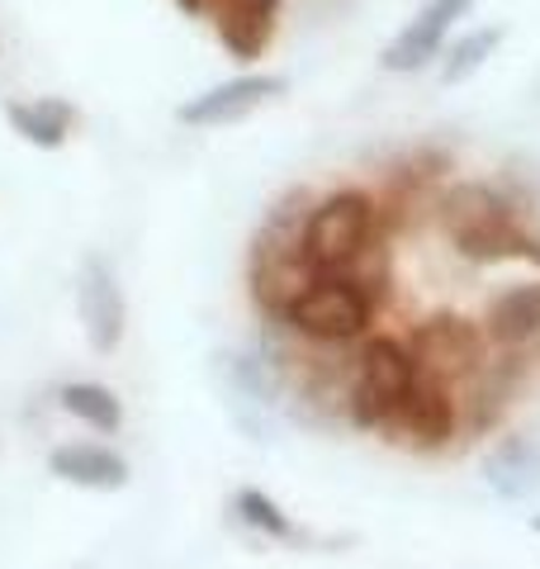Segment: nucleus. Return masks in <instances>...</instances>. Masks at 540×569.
I'll list each match as a JSON object with an SVG mask.
<instances>
[{
	"instance_id": "1",
	"label": "nucleus",
	"mask_w": 540,
	"mask_h": 569,
	"mask_svg": "<svg viewBox=\"0 0 540 569\" xmlns=\"http://www.w3.org/2000/svg\"><path fill=\"white\" fill-rule=\"evenodd\" d=\"M431 219L441 223L460 261L470 266H531L540 271V233L527 223V204L493 181H450L437 194Z\"/></svg>"
},
{
	"instance_id": "2",
	"label": "nucleus",
	"mask_w": 540,
	"mask_h": 569,
	"mask_svg": "<svg viewBox=\"0 0 540 569\" xmlns=\"http://www.w3.org/2000/svg\"><path fill=\"white\" fill-rule=\"evenodd\" d=\"M318 194L313 190H290L270 204L261 233L251 238L247 252V290L251 305L261 309V318L270 323H284L290 309L299 305V295L313 284V266L309 252H303V219H309Z\"/></svg>"
},
{
	"instance_id": "3",
	"label": "nucleus",
	"mask_w": 540,
	"mask_h": 569,
	"mask_svg": "<svg viewBox=\"0 0 540 569\" xmlns=\"http://www.w3.org/2000/svg\"><path fill=\"white\" fill-rule=\"evenodd\" d=\"M384 233H389L384 200L347 186L313 200L309 219H303V252H309L313 276H347L374 242H384Z\"/></svg>"
},
{
	"instance_id": "4",
	"label": "nucleus",
	"mask_w": 540,
	"mask_h": 569,
	"mask_svg": "<svg viewBox=\"0 0 540 569\" xmlns=\"http://www.w3.org/2000/svg\"><path fill=\"white\" fill-rule=\"evenodd\" d=\"M418 376H422V361L412 356L408 342H399V337H366L351 361L347 395H341L347 422L360 427V432H389V422L399 418Z\"/></svg>"
},
{
	"instance_id": "5",
	"label": "nucleus",
	"mask_w": 540,
	"mask_h": 569,
	"mask_svg": "<svg viewBox=\"0 0 540 569\" xmlns=\"http://www.w3.org/2000/svg\"><path fill=\"white\" fill-rule=\"evenodd\" d=\"M374 313H380V295L370 284H360L356 276H313V284L284 318V328L318 347H347L370 332Z\"/></svg>"
},
{
	"instance_id": "6",
	"label": "nucleus",
	"mask_w": 540,
	"mask_h": 569,
	"mask_svg": "<svg viewBox=\"0 0 540 569\" xmlns=\"http://www.w3.org/2000/svg\"><path fill=\"white\" fill-rule=\"evenodd\" d=\"M389 441H408L412 451L422 456H437L446 451L450 441H456L460 432V399H456V385H450L446 376H437V370L422 366L418 385H412V395L403 399L399 418L389 422Z\"/></svg>"
},
{
	"instance_id": "7",
	"label": "nucleus",
	"mask_w": 540,
	"mask_h": 569,
	"mask_svg": "<svg viewBox=\"0 0 540 569\" xmlns=\"http://www.w3.org/2000/svg\"><path fill=\"white\" fill-rule=\"evenodd\" d=\"M470 10L474 0H427V6H418V14L380 48V67L393 77H418V71L437 67L441 48L456 39V29L460 20H470Z\"/></svg>"
},
{
	"instance_id": "8",
	"label": "nucleus",
	"mask_w": 540,
	"mask_h": 569,
	"mask_svg": "<svg viewBox=\"0 0 540 569\" xmlns=\"http://www.w3.org/2000/svg\"><path fill=\"white\" fill-rule=\"evenodd\" d=\"M284 91L290 86L276 71H242V77H228L219 86H209V91L190 96L186 104H176V119L186 129H223V123H242L247 114L276 104Z\"/></svg>"
},
{
	"instance_id": "9",
	"label": "nucleus",
	"mask_w": 540,
	"mask_h": 569,
	"mask_svg": "<svg viewBox=\"0 0 540 569\" xmlns=\"http://www.w3.org/2000/svg\"><path fill=\"white\" fill-rule=\"evenodd\" d=\"M408 347L427 370H437V376H446L450 385L474 380L479 370L493 361L489 356L493 342L483 337V328H474L470 318H460V313H441V318H431V323H422Z\"/></svg>"
},
{
	"instance_id": "10",
	"label": "nucleus",
	"mask_w": 540,
	"mask_h": 569,
	"mask_svg": "<svg viewBox=\"0 0 540 569\" xmlns=\"http://www.w3.org/2000/svg\"><path fill=\"white\" fill-rule=\"evenodd\" d=\"M77 313H81L86 342L100 356L123 347V332H129V299H123V284L114 280L110 261L86 257L81 280H77Z\"/></svg>"
},
{
	"instance_id": "11",
	"label": "nucleus",
	"mask_w": 540,
	"mask_h": 569,
	"mask_svg": "<svg viewBox=\"0 0 540 569\" xmlns=\"http://www.w3.org/2000/svg\"><path fill=\"white\" fill-rule=\"evenodd\" d=\"M483 337L498 351L540 347V271L489 299V309H483Z\"/></svg>"
},
{
	"instance_id": "12",
	"label": "nucleus",
	"mask_w": 540,
	"mask_h": 569,
	"mask_svg": "<svg viewBox=\"0 0 540 569\" xmlns=\"http://www.w3.org/2000/svg\"><path fill=\"white\" fill-rule=\"evenodd\" d=\"M204 20L219 33V43L242 62L266 58V48L276 43V6L270 0H209Z\"/></svg>"
},
{
	"instance_id": "13",
	"label": "nucleus",
	"mask_w": 540,
	"mask_h": 569,
	"mask_svg": "<svg viewBox=\"0 0 540 569\" xmlns=\"http://www.w3.org/2000/svg\"><path fill=\"white\" fill-rule=\"evenodd\" d=\"M48 470L67 479V485L90 489V493H119V489H129V479H133L129 460L110 447H100V441H67V447L48 451Z\"/></svg>"
},
{
	"instance_id": "14",
	"label": "nucleus",
	"mask_w": 540,
	"mask_h": 569,
	"mask_svg": "<svg viewBox=\"0 0 540 569\" xmlns=\"http://www.w3.org/2000/svg\"><path fill=\"white\" fill-rule=\"evenodd\" d=\"M6 123L10 133H20L29 148L39 152H58L62 142L77 129V104L62 96H33V100H10L6 104Z\"/></svg>"
},
{
	"instance_id": "15",
	"label": "nucleus",
	"mask_w": 540,
	"mask_h": 569,
	"mask_svg": "<svg viewBox=\"0 0 540 569\" xmlns=\"http://www.w3.org/2000/svg\"><path fill=\"white\" fill-rule=\"evenodd\" d=\"M219 370H223V385H228V399L232 403H247V432L257 437V441H266L261 432H266V422L257 418V408H266L270 403V395H276V385H270V370L257 361V356H238V351H228V356H219Z\"/></svg>"
},
{
	"instance_id": "16",
	"label": "nucleus",
	"mask_w": 540,
	"mask_h": 569,
	"mask_svg": "<svg viewBox=\"0 0 540 569\" xmlns=\"http://www.w3.org/2000/svg\"><path fill=\"white\" fill-rule=\"evenodd\" d=\"M502 39H508V29H502V24H474L470 33L450 39V43L441 48V58H437V81H441V86L470 81L474 71H483V62H489L493 52L502 48Z\"/></svg>"
},
{
	"instance_id": "17",
	"label": "nucleus",
	"mask_w": 540,
	"mask_h": 569,
	"mask_svg": "<svg viewBox=\"0 0 540 569\" xmlns=\"http://www.w3.org/2000/svg\"><path fill=\"white\" fill-rule=\"evenodd\" d=\"M58 403L77 422L96 427V432H119V427H123L119 395H114V389H104V385H96V380H71V385H62L58 389Z\"/></svg>"
},
{
	"instance_id": "18",
	"label": "nucleus",
	"mask_w": 540,
	"mask_h": 569,
	"mask_svg": "<svg viewBox=\"0 0 540 569\" xmlns=\"http://www.w3.org/2000/svg\"><path fill=\"white\" fill-rule=\"evenodd\" d=\"M232 512H238L251 531H261L266 541H303V531L284 518V508L270 493H261V489H238V498H232Z\"/></svg>"
},
{
	"instance_id": "19",
	"label": "nucleus",
	"mask_w": 540,
	"mask_h": 569,
	"mask_svg": "<svg viewBox=\"0 0 540 569\" xmlns=\"http://www.w3.org/2000/svg\"><path fill=\"white\" fill-rule=\"evenodd\" d=\"M536 460V447H527V441H502V447L483 460V479H489V489L502 493V498H517L527 493V466Z\"/></svg>"
},
{
	"instance_id": "20",
	"label": "nucleus",
	"mask_w": 540,
	"mask_h": 569,
	"mask_svg": "<svg viewBox=\"0 0 540 569\" xmlns=\"http://www.w3.org/2000/svg\"><path fill=\"white\" fill-rule=\"evenodd\" d=\"M536 531H540V518H536Z\"/></svg>"
},
{
	"instance_id": "21",
	"label": "nucleus",
	"mask_w": 540,
	"mask_h": 569,
	"mask_svg": "<svg viewBox=\"0 0 540 569\" xmlns=\"http://www.w3.org/2000/svg\"><path fill=\"white\" fill-rule=\"evenodd\" d=\"M270 6H280V0H270Z\"/></svg>"
}]
</instances>
